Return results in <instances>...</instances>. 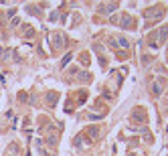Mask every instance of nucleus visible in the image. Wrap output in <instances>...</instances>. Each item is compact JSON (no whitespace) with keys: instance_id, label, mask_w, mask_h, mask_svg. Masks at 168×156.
I'll use <instances>...</instances> for the list:
<instances>
[{"instance_id":"f257e3e1","label":"nucleus","mask_w":168,"mask_h":156,"mask_svg":"<svg viewBox=\"0 0 168 156\" xmlns=\"http://www.w3.org/2000/svg\"><path fill=\"white\" fill-rule=\"evenodd\" d=\"M65 45H67V39H65L63 33H53L51 34V47H53V51H61Z\"/></svg>"},{"instance_id":"f03ea898","label":"nucleus","mask_w":168,"mask_h":156,"mask_svg":"<svg viewBox=\"0 0 168 156\" xmlns=\"http://www.w3.org/2000/svg\"><path fill=\"white\" fill-rule=\"evenodd\" d=\"M166 37H168V27H162L160 31H158V33L152 37L154 41H150V47H152V49H158L162 43H164V39H166Z\"/></svg>"},{"instance_id":"7ed1b4c3","label":"nucleus","mask_w":168,"mask_h":156,"mask_svg":"<svg viewBox=\"0 0 168 156\" xmlns=\"http://www.w3.org/2000/svg\"><path fill=\"white\" fill-rule=\"evenodd\" d=\"M164 14V6H152L144 10V18H160Z\"/></svg>"},{"instance_id":"20e7f679","label":"nucleus","mask_w":168,"mask_h":156,"mask_svg":"<svg viewBox=\"0 0 168 156\" xmlns=\"http://www.w3.org/2000/svg\"><path fill=\"white\" fill-rule=\"evenodd\" d=\"M115 8H118V2H103V4H99L97 12L99 14H111Z\"/></svg>"},{"instance_id":"39448f33","label":"nucleus","mask_w":168,"mask_h":156,"mask_svg":"<svg viewBox=\"0 0 168 156\" xmlns=\"http://www.w3.org/2000/svg\"><path fill=\"white\" fill-rule=\"evenodd\" d=\"M164 85H166V79H154V81L150 83L152 93H154V95H160L162 91H164Z\"/></svg>"},{"instance_id":"423d86ee","label":"nucleus","mask_w":168,"mask_h":156,"mask_svg":"<svg viewBox=\"0 0 168 156\" xmlns=\"http://www.w3.org/2000/svg\"><path fill=\"white\" fill-rule=\"evenodd\" d=\"M118 24H120L121 28H134V18H132V16H128V14H124Z\"/></svg>"},{"instance_id":"0eeeda50","label":"nucleus","mask_w":168,"mask_h":156,"mask_svg":"<svg viewBox=\"0 0 168 156\" xmlns=\"http://www.w3.org/2000/svg\"><path fill=\"white\" fill-rule=\"evenodd\" d=\"M132 120H134V122H140V124H144V122H146V112H144L142 108L134 109V114H132Z\"/></svg>"},{"instance_id":"6e6552de","label":"nucleus","mask_w":168,"mask_h":156,"mask_svg":"<svg viewBox=\"0 0 168 156\" xmlns=\"http://www.w3.org/2000/svg\"><path fill=\"white\" fill-rule=\"evenodd\" d=\"M57 99H59V93H55V91H49L47 97H45V102H47L51 108H55V106H57Z\"/></svg>"},{"instance_id":"1a4fd4ad","label":"nucleus","mask_w":168,"mask_h":156,"mask_svg":"<svg viewBox=\"0 0 168 156\" xmlns=\"http://www.w3.org/2000/svg\"><path fill=\"white\" fill-rule=\"evenodd\" d=\"M115 45L121 49V51H126V49L130 47V41L126 39V37H118V41H115Z\"/></svg>"},{"instance_id":"9d476101","label":"nucleus","mask_w":168,"mask_h":156,"mask_svg":"<svg viewBox=\"0 0 168 156\" xmlns=\"http://www.w3.org/2000/svg\"><path fill=\"white\" fill-rule=\"evenodd\" d=\"M57 142H59V136L55 134V132L47 136V144H49V146H57Z\"/></svg>"},{"instance_id":"9b49d317","label":"nucleus","mask_w":168,"mask_h":156,"mask_svg":"<svg viewBox=\"0 0 168 156\" xmlns=\"http://www.w3.org/2000/svg\"><path fill=\"white\" fill-rule=\"evenodd\" d=\"M85 134H87L89 138H91V140H95V138H97V134H99V130H97V128H89L87 132H85Z\"/></svg>"},{"instance_id":"f8f14e48","label":"nucleus","mask_w":168,"mask_h":156,"mask_svg":"<svg viewBox=\"0 0 168 156\" xmlns=\"http://www.w3.org/2000/svg\"><path fill=\"white\" fill-rule=\"evenodd\" d=\"M77 79L83 81V83H87L89 79H91V75H89V73H77Z\"/></svg>"},{"instance_id":"ddd939ff","label":"nucleus","mask_w":168,"mask_h":156,"mask_svg":"<svg viewBox=\"0 0 168 156\" xmlns=\"http://www.w3.org/2000/svg\"><path fill=\"white\" fill-rule=\"evenodd\" d=\"M150 63H152V57H148V55H142V65H144V67H148Z\"/></svg>"},{"instance_id":"4468645a","label":"nucleus","mask_w":168,"mask_h":156,"mask_svg":"<svg viewBox=\"0 0 168 156\" xmlns=\"http://www.w3.org/2000/svg\"><path fill=\"white\" fill-rule=\"evenodd\" d=\"M71 57H73L71 53H67V55H65V57H63V61H61V67H65V65H67V63L71 61Z\"/></svg>"},{"instance_id":"2eb2a0df","label":"nucleus","mask_w":168,"mask_h":156,"mask_svg":"<svg viewBox=\"0 0 168 156\" xmlns=\"http://www.w3.org/2000/svg\"><path fill=\"white\" fill-rule=\"evenodd\" d=\"M115 57H118L120 61H124V59H128V53H126V51H118V55H115Z\"/></svg>"},{"instance_id":"dca6fc26","label":"nucleus","mask_w":168,"mask_h":156,"mask_svg":"<svg viewBox=\"0 0 168 156\" xmlns=\"http://www.w3.org/2000/svg\"><path fill=\"white\" fill-rule=\"evenodd\" d=\"M27 10H28V14H40V10L34 6H27Z\"/></svg>"},{"instance_id":"f3484780","label":"nucleus","mask_w":168,"mask_h":156,"mask_svg":"<svg viewBox=\"0 0 168 156\" xmlns=\"http://www.w3.org/2000/svg\"><path fill=\"white\" fill-rule=\"evenodd\" d=\"M81 63H83V65H89V55H87V53H83V57H81Z\"/></svg>"},{"instance_id":"a211bd4d","label":"nucleus","mask_w":168,"mask_h":156,"mask_svg":"<svg viewBox=\"0 0 168 156\" xmlns=\"http://www.w3.org/2000/svg\"><path fill=\"white\" fill-rule=\"evenodd\" d=\"M33 33H34L33 28H24V34H27V37H33Z\"/></svg>"},{"instance_id":"6ab92c4d","label":"nucleus","mask_w":168,"mask_h":156,"mask_svg":"<svg viewBox=\"0 0 168 156\" xmlns=\"http://www.w3.org/2000/svg\"><path fill=\"white\" fill-rule=\"evenodd\" d=\"M10 24H12V27H18L20 21H18V18H12V21H10Z\"/></svg>"}]
</instances>
